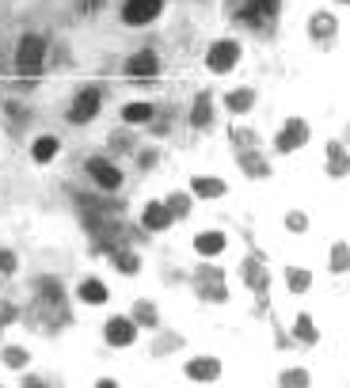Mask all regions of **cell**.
<instances>
[{
  "mask_svg": "<svg viewBox=\"0 0 350 388\" xmlns=\"http://www.w3.org/2000/svg\"><path fill=\"white\" fill-rule=\"evenodd\" d=\"M217 369H221V365H217L213 358H202V362H191L187 365V377H191V381H213Z\"/></svg>",
  "mask_w": 350,
  "mask_h": 388,
  "instance_id": "9",
  "label": "cell"
},
{
  "mask_svg": "<svg viewBox=\"0 0 350 388\" xmlns=\"http://www.w3.org/2000/svg\"><path fill=\"white\" fill-rule=\"evenodd\" d=\"M95 110H100V92H80V99L73 103V110H69V118L73 122H88V118H95Z\"/></svg>",
  "mask_w": 350,
  "mask_h": 388,
  "instance_id": "4",
  "label": "cell"
},
{
  "mask_svg": "<svg viewBox=\"0 0 350 388\" xmlns=\"http://www.w3.org/2000/svg\"><path fill=\"white\" fill-rule=\"evenodd\" d=\"M304 137H309V134H304V122H290L286 134L278 137V149H282V152H290V149H297Z\"/></svg>",
  "mask_w": 350,
  "mask_h": 388,
  "instance_id": "8",
  "label": "cell"
},
{
  "mask_svg": "<svg viewBox=\"0 0 350 388\" xmlns=\"http://www.w3.org/2000/svg\"><path fill=\"white\" fill-rule=\"evenodd\" d=\"M332 267H335V271H346V248H343V243H339V248H335V259H332Z\"/></svg>",
  "mask_w": 350,
  "mask_h": 388,
  "instance_id": "22",
  "label": "cell"
},
{
  "mask_svg": "<svg viewBox=\"0 0 350 388\" xmlns=\"http://www.w3.org/2000/svg\"><path fill=\"white\" fill-rule=\"evenodd\" d=\"M290 229H297V232H301V229H304V217H301V214H293V217H290Z\"/></svg>",
  "mask_w": 350,
  "mask_h": 388,
  "instance_id": "26",
  "label": "cell"
},
{
  "mask_svg": "<svg viewBox=\"0 0 350 388\" xmlns=\"http://www.w3.org/2000/svg\"><path fill=\"white\" fill-rule=\"evenodd\" d=\"M8 271H16V255L0 251V274H8Z\"/></svg>",
  "mask_w": 350,
  "mask_h": 388,
  "instance_id": "23",
  "label": "cell"
},
{
  "mask_svg": "<svg viewBox=\"0 0 350 388\" xmlns=\"http://www.w3.org/2000/svg\"><path fill=\"white\" fill-rule=\"evenodd\" d=\"M228 107H233V110H248L251 107V92H233V95H228Z\"/></svg>",
  "mask_w": 350,
  "mask_h": 388,
  "instance_id": "18",
  "label": "cell"
},
{
  "mask_svg": "<svg viewBox=\"0 0 350 388\" xmlns=\"http://www.w3.org/2000/svg\"><path fill=\"white\" fill-rule=\"evenodd\" d=\"M236 58H240V46L236 42H217V46L210 50V69L213 73H228L236 65Z\"/></svg>",
  "mask_w": 350,
  "mask_h": 388,
  "instance_id": "2",
  "label": "cell"
},
{
  "mask_svg": "<svg viewBox=\"0 0 350 388\" xmlns=\"http://www.w3.org/2000/svg\"><path fill=\"white\" fill-rule=\"evenodd\" d=\"M312 31H316V35H320V31H324V35H332V31H335V23H332V19H312Z\"/></svg>",
  "mask_w": 350,
  "mask_h": 388,
  "instance_id": "21",
  "label": "cell"
},
{
  "mask_svg": "<svg viewBox=\"0 0 350 388\" xmlns=\"http://www.w3.org/2000/svg\"><path fill=\"white\" fill-rule=\"evenodd\" d=\"M160 16V0H126V23H149Z\"/></svg>",
  "mask_w": 350,
  "mask_h": 388,
  "instance_id": "3",
  "label": "cell"
},
{
  "mask_svg": "<svg viewBox=\"0 0 350 388\" xmlns=\"http://www.w3.org/2000/svg\"><path fill=\"white\" fill-rule=\"evenodd\" d=\"M290 285H293V290H309V274H304V271H290Z\"/></svg>",
  "mask_w": 350,
  "mask_h": 388,
  "instance_id": "20",
  "label": "cell"
},
{
  "mask_svg": "<svg viewBox=\"0 0 350 388\" xmlns=\"http://www.w3.org/2000/svg\"><path fill=\"white\" fill-rule=\"evenodd\" d=\"M88 172L95 175V183H100V187H111V191L122 183V175H118L111 164H103V160H88Z\"/></svg>",
  "mask_w": 350,
  "mask_h": 388,
  "instance_id": "6",
  "label": "cell"
},
{
  "mask_svg": "<svg viewBox=\"0 0 350 388\" xmlns=\"http://www.w3.org/2000/svg\"><path fill=\"white\" fill-rule=\"evenodd\" d=\"M145 225H149V229H168V225H171V209L164 206V202H152V206L145 209Z\"/></svg>",
  "mask_w": 350,
  "mask_h": 388,
  "instance_id": "10",
  "label": "cell"
},
{
  "mask_svg": "<svg viewBox=\"0 0 350 388\" xmlns=\"http://www.w3.org/2000/svg\"><path fill=\"white\" fill-rule=\"evenodd\" d=\"M221 191H225L221 179H194V194H202V198H217Z\"/></svg>",
  "mask_w": 350,
  "mask_h": 388,
  "instance_id": "14",
  "label": "cell"
},
{
  "mask_svg": "<svg viewBox=\"0 0 350 388\" xmlns=\"http://www.w3.org/2000/svg\"><path fill=\"white\" fill-rule=\"evenodd\" d=\"M107 342H115V347L134 342V324H129V320H111V324H107Z\"/></svg>",
  "mask_w": 350,
  "mask_h": 388,
  "instance_id": "7",
  "label": "cell"
},
{
  "mask_svg": "<svg viewBox=\"0 0 350 388\" xmlns=\"http://www.w3.org/2000/svg\"><path fill=\"white\" fill-rule=\"evenodd\" d=\"M297 335H301L304 342H316V331H312V320H309V316L297 320Z\"/></svg>",
  "mask_w": 350,
  "mask_h": 388,
  "instance_id": "19",
  "label": "cell"
},
{
  "mask_svg": "<svg viewBox=\"0 0 350 388\" xmlns=\"http://www.w3.org/2000/svg\"><path fill=\"white\" fill-rule=\"evenodd\" d=\"M275 8H278V0H248V8L240 12V19H244V23H267V19L275 16Z\"/></svg>",
  "mask_w": 350,
  "mask_h": 388,
  "instance_id": "5",
  "label": "cell"
},
{
  "mask_svg": "<svg viewBox=\"0 0 350 388\" xmlns=\"http://www.w3.org/2000/svg\"><path fill=\"white\" fill-rule=\"evenodd\" d=\"M206 122H210V95H202L194 103V126H206Z\"/></svg>",
  "mask_w": 350,
  "mask_h": 388,
  "instance_id": "17",
  "label": "cell"
},
{
  "mask_svg": "<svg viewBox=\"0 0 350 388\" xmlns=\"http://www.w3.org/2000/svg\"><path fill=\"white\" fill-rule=\"evenodd\" d=\"M42 58H46V38L27 35L23 42H19V73H23V76H38Z\"/></svg>",
  "mask_w": 350,
  "mask_h": 388,
  "instance_id": "1",
  "label": "cell"
},
{
  "mask_svg": "<svg viewBox=\"0 0 350 388\" xmlns=\"http://www.w3.org/2000/svg\"><path fill=\"white\" fill-rule=\"evenodd\" d=\"M141 320H145V324H157V316H152L149 305H141Z\"/></svg>",
  "mask_w": 350,
  "mask_h": 388,
  "instance_id": "25",
  "label": "cell"
},
{
  "mask_svg": "<svg viewBox=\"0 0 350 388\" xmlns=\"http://www.w3.org/2000/svg\"><path fill=\"white\" fill-rule=\"evenodd\" d=\"M129 76H141V80L157 76V58H152V53H137V58L129 61Z\"/></svg>",
  "mask_w": 350,
  "mask_h": 388,
  "instance_id": "11",
  "label": "cell"
},
{
  "mask_svg": "<svg viewBox=\"0 0 350 388\" xmlns=\"http://www.w3.org/2000/svg\"><path fill=\"white\" fill-rule=\"evenodd\" d=\"M80 301H88V305H103V301H107V285L95 282V278L84 282V285H80Z\"/></svg>",
  "mask_w": 350,
  "mask_h": 388,
  "instance_id": "13",
  "label": "cell"
},
{
  "mask_svg": "<svg viewBox=\"0 0 350 388\" xmlns=\"http://www.w3.org/2000/svg\"><path fill=\"white\" fill-rule=\"evenodd\" d=\"M4 358H8V365H23V362H27V354H23V350H8Z\"/></svg>",
  "mask_w": 350,
  "mask_h": 388,
  "instance_id": "24",
  "label": "cell"
},
{
  "mask_svg": "<svg viewBox=\"0 0 350 388\" xmlns=\"http://www.w3.org/2000/svg\"><path fill=\"white\" fill-rule=\"evenodd\" d=\"M149 115H152V107H149V103H129V107L122 110V118H126V122H145Z\"/></svg>",
  "mask_w": 350,
  "mask_h": 388,
  "instance_id": "16",
  "label": "cell"
},
{
  "mask_svg": "<svg viewBox=\"0 0 350 388\" xmlns=\"http://www.w3.org/2000/svg\"><path fill=\"white\" fill-rule=\"evenodd\" d=\"M53 157H58V141H53V137L35 141V160H53Z\"/></svg>",
  "mask_w": 350,
  "mask_h": 388,
  "instance_id": "15",
  "label": "cell"
},
{
  "mask_svg": "<svg viewBox=\"0 0 350 388\" xmlns=\"http://www.w3.org/2000/svg\"><path fill=\"white\" fill-rule=\"evenodd\" d=\"M194 248H198L202 255H217L225 248V236H221V232H202V236L194 240Z\"/></svg>",
  "mask_w": 350,
  "mask_h": 388,
  "instance_id": "12",
  "label": "cell"
}]
</instances>
